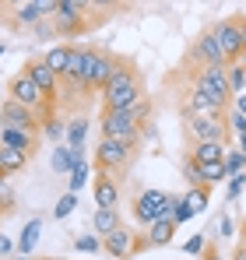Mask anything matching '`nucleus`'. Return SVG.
Segmentation results:
<instances>
[{
    "instance_id": "1",
    "label": "nucleus",
    "mask_w": 246,
    "mask_h": 260,
    "mask_svg": "<svg viewBox=\"0 0 246 260\" xmlns=\"http://www.w3.org/2000/svg\"><path fill=\"white\" fill-rule=\"evenodd\" d=\"M141 95H148L141 71H137L130 60H123L120 71L109 78V85L102 88V106H106V109H127V106H134Z\"/></svg>"
},
{
    "instance_id": "2",
    "label": "nucleus",
    "mask_w": 246,
    "mask_h": 260,
    "mask_svg": "<svg viewBox=\"0 0 246 260\" xmlns=\"http://www.w3.org/2000/svg\"><path fill=\"white\" fill-rule=\"evenodd\" d=\"M137 144H127V141H113V137H102L99 144H95V151H91V166H95V173H109L123 179L127 169L134 166V158H137Z\"/></svg>"
},
{
    "instance_id": "3",
    "label": "nucleus",
    "mask_w": 246,
    "mask_h": 260,
    "mask_svg": "<svg viewBox=\"0 0 246 260\" xmlns=\"http://www.w3.org/2000/svg\"><path fill=\"white\" fill-rule=\"evenodd\" d=\"M176 204H179V193H165V190H141L130 204V215L137 225H155L159 218H172L176 215Z\"/></svg>"
},
{
    "instance_id": "4",
    "label": "nucleus",
    "mask_w": 246,
    "mask_h": 260,
    "mask_svg": "<svg viewBox=\"0 0 246 260\" xmlns=\"http://www.w3.org/2000/svg\"><path fill=\"white\" fill-rule=\"evenodd\" d=\"M179 74L194 88H201L207 99H214L222 109H232V88H229V67H197V71H183Z\"/></svg>"
},
{
    "instance_id": "5",
    "label": "nucleus",
    "mask_w": 246,
    "mask_h": 260,
    "mask_svg": "<svg viewBox=\"0 0 246 260\" xmlns=\"http://www.w3.org/2000/svg\"><path fill=\"white\" fill-rule=\"evenodd\" d=\"M99 130L102 137H113V141H127V144H137L144 141V123L130 113V109H106L99 113Z\"/></svg>"
},
{
    "instance_id": "6",
    "label": "nucleus",
    "mask_w": 246,
    "mask_h": 260,
    "mask_svg": "<svg viewBox=\"0 0 246 260\" xmlns=\"http://www.w3.org/2000/svg\"><path fill=\"white\" fill-rule=\"evenodd\" d=\"M179 67H183V71H197V67H229V60H225V53H222V46H218V39H214L211 28H201V36H194V43L187 46Z\"/></svg>"
},
{
    "instance_id": "7",
    "label": "nucleus",
    "mask_w": 246,
    "mask_h": 260,
    "mask_svg": "<svg viewBox=\"0 0 246 260\" xmlns=\"http://www.w3.org/2000/svg\"><path fill=\"white\" fill-rule=\"evenodd\" d=\"M183 137H187V144H197V141H225V144H232V127H229L225 116L187 113L183 116Z\"/></svg>"
},
{
    "instance_id": "8",
    "label": "nucleus",
    "mask_w": 246,
    "mask_h": 260,
    "mask_svg": "<svg viewBox=\"0 0 246 260\" xmlns=\"http://www.w3.org/2000/svg\"><path fill=\"white\" fill-rule=\"evenodd\" d=\"M102 250H106L113 260H130L134 253H144V250H151V246H148L144 232H130L127 225H120L116 232L102 236Z\"/></svg>"
},
{
    "instance_id": "9",
    "label": "nucleus",
    "mask_w": 246,
    "mask_h": 260,
    "mask_svg": "<svg viewBox=\"0 0 246 260\" xmlns=\"http://www.w3.org/2000/svg\"><path fill=\"white\" fill-rule=\"evenodd\" d=\"M53 25H56L60 36H84V32H91V28H99V21H95L91 14H84L81 7L71 4V0H60L56 14H53Z\"/></svg>"
},
{
    "instance_id": "10",
    "label": "nucleus",
    "mask_w": 246,
    "mask_h": 260,
    "mask_svg": "<svg viewBox=\"0 0 246 260\" xmlns=\"http://www.w3.org/2000/svg\"><path fill=\"white\" fill-rule=\"evenodd\" d=\"M0 127H7V130H36V134H42V120H39L36 109H28V106H21V102H14V99L4 95V102H0Z\"/></svg>"
},
{
    "instance_id": "11",
    "label": "nucleus",
    "mask_w": 246,
    "mask_h": 260,
    "mask_svg": "<svg viewBox=\"0 0 246 260\" xmlns=\"http://www.w3.org/2000/svg\"><path fill=\"white\" fill-rule=\"evenodd\" d=\"M21 71L46 91V99H56V102L64 99V81H60V74L46 63V56H28V60L21 63Z\"/></svg>"
},
{
    "instance_id": "12",
    "label": "nucleus",
    "mask_w": 246,
    "mask_h": 260,
    "mask_svg": "<svg viewBox=\"0 0 246 260\" xmlns=\"http://www.w3.org/2000/svg\"><path fill=\"white\" fill-rule=\"evenodd\" d=\"M211 32H214V39H218V46H222V53H225L229 67H232V63L239 60V53H243V28H239V14L214 21V25H211Z\"/></svg>"
},
{
    "instance_id": "13",
    "label": "nucleus",
    "mask_w": 246,
    "mask_h": 260,
    "mask_svg": "<svg viewBox=\"0 0 246 260\" xmlns=\"http://www.w3.org/2000/svg\"><path fill=\"white\" fill-rule=\"evenodd\" d=\"M187 113H201V116H229V109H222L214 99H207L201 88H194L190 81L179 88V116Z\"/></svg>"
},
{
    "instance_id": "14",
    "label": "nucleus",
    "mask_w": 246,
    "mask_h": 260,
    "mask_svg": "<svg viewBox=\"0 0 246 260\" xmlns=\"http://www.w3.org/2000/svg\"><path fill=\"white\" fill-rule=\"evenodd\" d=\"M91 197H95V204L99 208H120V179L109 173H95L91 179Z\"/></svg>"
},
{
    "instance_id": "15",
    "label": "nucleus",
    "mask_w": 246,
    "mask_h": 260,
    "mask_svg": "<svg viewBox=\"0 0 246 260\" xmlns=\"http://www.w3.org/2000/svg\"><path fill=\"white\" fill-rule=\"evenodd\" d=\"M0 144H11V148L25 151L28 158H36V151H39V144H42V134H36V130H7V127H0Z\"/></svg>"
},
{
    "instance_id": "16",
    "label": "nucleus",
    "mask_w": 246,
    "mask_h": 260,
    "mask_svg": "<svg viewBox=\"0 0 246 260\" xmlns=\"http://www.w3.org/2000/svg\"><path fill=\"white\" fill-rule=\"evenodd\" d=\"M127 56H116L113 49H102L99 46V56H95V91H102V88L109 85V78L120 71V63Z\"/></svg>"
},
{
    "instance_id": "17",
    "label": "nucleus",
    "mask_w": 246,
    "mask_h": 260,
    "mask_svg": "<svg viewBox=\"0 0 246 260\" xmlns=\"http://www.w3.org/2000/svg\"><path fill=\"white\" fill-rule=\"evenodd\" d=\"M229 148L232 144H225V141H197V144H187V155L194 162H225Z\"/></svg>"
},
{
    "instance_id": "18",
    "label": "nucleus",
    "mask_w": 246,
    "mask_h": 260,
    "mask_svg": "<svg viewBox=\"0 0 246 260\" xmlns=\"http://www.w3.org/2000/svg\"><path fill=\"white\" fill-rule=\"evenodd\" d=\"M176 221L172 218H159L155 225H148L144 229V239H148V246H169L172 243V236H176Z\"/></svg>"
},
{
    "instance_id": "19",
    "label": "nucleus",
    "mask_w": 246,
    "mask_h": 260,
    "mask_svg": "<svg viewBox=\"0 0 246 260\" xmlns=\"http://www.w3.org/2000/svg\"><path fill=\"white\" fill-rule=\"evenodd\" d=\"M120 225H123L120 208H95V215H91V229H95V236H109V232H116Z\"/></svg>"
},
{
    "instance_id": "20",
    "label": "nucleus",
    "mask_w": 246,
    "mask_h": 260,
    "mask_svg": "<svg viewBox=\"0 0 246 260\" xmlns=\"http://www.w3.org/2000/svg\"><path fill=\"white\" fill-rule=\"evenodd\" d=\"M28 166V155L11 148V144H0V176H14Z\"/></svg>"
},
{
    "instance_id": "21",
    "label": "nucleus",
    "mask_w": 246,
    "mask_h": 260,
    "mask_svg": "<svg viewBox=\"0 0 246 260\" xmlns=\"http://www.w3.org/2000/svg\"><path fill=\"white\" fill-rule=\"evenodd\" d=\"M78 162H84V151H78V148H71V144H60L56 151H53V169L60 176L74 173V166Z\"/></svg>"
},
{
    "instance_id": "22",
    "label": "nucleus",
    "mask_w": 246,
    "mask_h": 260,
    "mask_svg": "<svg viewBox=\"0 0 246 260\" xmlns=\"http://www.w3.org/2000/svg\"><path fill=\"white\" fill-rule=\"evenodd\" d=\"M71 56H74V43H60V46H53V49L46 53V63L60 74V81H64V74L71 71Z\"/></svg>"
},
{
    "instance_id": "23",
    "label": "nucleus",
    "mask_w": 246,
    "mask_h": 260,
    "mask_svg": "<svg viewBox=\"0 0 246 260\" xmlns=\"http://www.w3.org/2000/svg\"><path fill=\"white\" fill-rule=\"evenodd\" d=\"M207 190H211V186H190V190L183 193V208H187L190 218L207 211Z\"/></svg>"
},
{
    "instance_id": "24",
    "label": "nucleus",
    "mask_w": 246,
    "mask_h": 260,
    "mask_svg": "<svg viewBox=\"0 0 246 260\" xmlns=\"http://www.w3.org/2000/svg\"><path fill=\"white\" fill-rule=\"evenodd\" d=\"M84 134H88V116H84V113H74L71 123H67V144L78 148V151H84Z\"/></svg>"
},
{
    "instance_id": "25",
    "label": "nucleus",
    "mask_w": 246,
    "mask_h": 260,
    "mask_svg": "<svg viewBox=\"0 0 246 260\" xmlns=\"http://www.w3.org/2000/svg\"><path fill=\"white\" fill-rule=\"evenodd\" d=\"M39 232H42V221H39V218H32V221H28V225L21 229V239H18V253H25V257H28V253H32V246L39 243Z\"/></svg>"
},
{
    "instance_id": "26",
    "label": "nucleus",
    "mask_w": 246,
    "mask_h": 260,
    "mask_svg": "<svg viewBox=\"0 0 246 260\" xmlns=\"http://www.w3.org/2000/svg\"><path fill=\"white\" fill-rule=\"evenodd\" d=\"M197 166H201V186H214L229 176L225 162H197Z\"/></svg>"
},
{
    "instance_id": "27",
    "label": "nucleus",
    "mask_w": 246,
    "mask_h": 260,
    "mask_svg": "<svg viewBox=\"0 0 246 260\" xmlns=\"http://www.w3.org/2000/svg\"><path fill=\"white\" fill-rule=\"evenodd\" d=\"M130 4H134V0H95V14L106 21V18H113V14H123Z\"/></svg>"
},
{
    "instance_id": "28",
    "label": "nucleus",
    "mask_w": 246,
    "mask_h": 260,
    "mask_svg": "<svg viewBox=\"0 0 246 260\" xmlns=\"http://www.w3.org/2000/svg\"><path fill=\"white\" fill-rule=\"evenodd\" d=\"M229 88H232V99L236 95H246V67L243 63H232L229 67Z\"/></svg>"
},
{
    "instance_id": "29",
    "label": "nucleus",
    "mask_w": 246,
    "mask_h": 260,
    "mask_svg": "<svg viewBox=\"0 0 246 260\" xmlns=\"http://www.w3.org/2000/svg\"><path fill=\"white\" fill-rule=\"evenodd\" d=\"M74 250H81V253H99V250H102V236H95V232L78 236V239H74Z\"/></svg>"
},
{
    "instance_id": "30",
    "label": "nucleus",
    "mask_w": 246,
    "mask_h": 260,
    "mask_svg": "<svg viewBox=\"0 0 246 260\" xmlns=\"http://www.w3.org/2000/svg\"><path fill=\"white\" fill-rule=\"evenodd\" d=\"M28 36H32V39H39V43H49V39H53V36H60V32H56L53 18H42V21L32 28V32H28Z\"/></svg>"
},
{
    "instance_id": "31",
    "label": "nucleus",
    "mask_w": 246,
    "mask_h": 260,
    "mask_svg": "<svg viewBox=\"0 0 246 260\" xmlns=\"http://www.w3.org/2000/svg\"><path fill=\"white\" fill-rule=\"evenodd\" d=\"M225 169H229V176L246 173V151H232V148H229V155H225Z\"/></svg>"
},
{
    "instance_id": "32",
    "label": "nucleus",
    "mask_w": 246,
    "mask_h": 260,
    "mask_svg": "<svg viewBox=\"0 0 246 260\" xmlns=\"http://www.w3.org/2000/svg\"><path fill=\"white\" fill-rule=\"evenodd\" d=\"M183 179H187L190 186H201V166H197L190 155H183Z\"/></svg>"
},
{
    "instance_id": "33",
    "label": "nucleus",
    "mask_w": 246,
    "mask_h": 260,
    "mask_svg": "<svg viewBox=\"0 0 246 260\" xmlns=\"http://www.w3.org/2000/svg\"><path fill=\"white\" fill-rule=\"evenodd\" d=\"M74 208H78V193H64V197L56 201V208H53V215H56V218H67L71 211H74Z\"/></svg>"
},
{
    "instance_id": "34",
    "label": "nucleus",
    "mask_w": 246,
    "mask_h": 260,
    "mask_svg": "<svg viewBox=\"0 0 246 260\" xmlns=\"http://www.w3.org/2000/svg\"><path fill=\"white\" fill-rule=\"evenodd\" d=\"M84 183H88V166L78 162V166H74V173H71V193H78Z\"/></svg>"
},
{
    "instance_id": "35",
    "label": "nucleus",
    "mask_w": 246,
    "mask_h": 260,
    "mask_svg": "<svg viewBox=\"0 0 246 260\" xmlns=\"http://www.w3.org/2000/svg\"><path fill=\"white\" fill-rule=\"evenodd\" d=\"M183 250H187L190 257H197V253H204V250H207V236H190Z\"/></svg>"
},
{
    "instance_id": "36",
    "label": "nucleus",
    "mask_w": 246,
    "mask_h": 260,
    "mask_svg": "<svg viewBox=\"0 0 246 260\" xmlns=\"http://www.w3.org/2000/svg\"><path fill=\"white\" fill-rule=\"evenodd\" d=\"M229 127H232V134H246V116L239 109H229Z\"/></svg>"
},
{
    "instance_id": "37",
    "label": "nucleus",
    "mask_w": 246,
    "mask_h": 260,
    "mask_svg": "<svg viewBox=\"0 0 246 260\" xmlns=\"http://www.w3.org/2000/svg\"><path fill=\"white\" fill-rule=\"evenodd\" d=\"M32 4H36V11H39L42 18H53L56 7H60V0H32Z\"/></svg>"
},
{
    "instance_id": "38",
    "label": "nucleus",
    "mask_w": 246,
    "mask_h": 260,
    "mask_svg": "<svg viewBox=\"0 0 246 260\" xmlns=\"http://www.w3.org/2000/svg\"><path fill=\"white\" fill-rule=\"evenodd\" d=\"M243 186H246V173H236L232 183H229V201H236V197L243 193Z\"/></svg>"
},
{
    "instance_id": "39",
    "label": "nucleus",
    "mask_w": 246,
    "mask_h": 260,
    "mask_svg": "<svg viewBox=\"0 0 246 260\" xmlns=\"http://www.w3.org/2000/svg\"><path fill=\"white\" fill-rule=\"evenodd\" d=\"M232 232H236V221H232L229 215H222L218 218V239H229Z\"/></svg>"
},
{
    "instance_id": "40",
    "label": "nucleus",
    "mask_w": 246,
    "mask_h": 260,
    "mask_svg": "<svg viewBox=\"0 0 246 260\" xmlns=\"http://www.w3.org/2000/svg\"><path fill=\"white\" fill-rule=\"evenodd\" d=\"M232 109H239L246 116V95H236V99H232Z\"/></svg>"
},
{
    "instance_id": "41",
    "label": "nucleus",
    "mask_w": 246,
    "mask_h": 260,
    "mask_svg": "<svg viewBox=\"0 0 246 260\" xmlns=\"http://www.w3.org/2000/svg\"><path fill=\"white\" fill-rule=\"evenodd\" d=\"M232 260H246V243L239 239V246H236V253H232Z\"/></svg>"
},
{
    "instance_id": "42",
    "label": "nucleus",
    "mask_w": 246,
    "mask_h": 260,
    "mask_svg": "<svg viewBox=\"0 0 246 260\" xmlns=\"http://www.w3.org/2000/svg\"><path fill=\"white\" fill-rule=\"evenodd\" d=\"M0 253H4V257L11 253V239H4V236H0Z\"/></svg>"
},
{
    "instance_id": "43",
    "label": "nucleus",
    "mask_w": 246,
    "mask_h": 260,
    "mask_svg": "<svg viewBox=\"0 0 246 260\" xmlns=\"http://www.w3.org/2000/svg\"><path fill=\"white\" fill-rule=\"evenodd\" d=\"M204 257H207V260H218V250H214V246H211V243H207V250H204Z\"/></svg>"
},
{
    "instance_id": "44",
    "label": "nucleus",
    "mask_w": 246,
    "mask_h": 260,
    "mask_svg": "<svg viewBox=\"0 0 246 260\" xmlns=\"http://www.w3.org/2000/svg\"><path fill=\"white\" fill-rule=\"evenodd\" d=\"M239 28H243V46H246V14H239Z\"/></svg>"
},
{
    "instance_id": "45",
    "label": "nucleus",
    "mask_w": 246,
    "mask_h": 260,
    "mask_svg": "<svg viewBox=\"0 0 246 260\" xmlns=\"http://www.w3.org/2000/svg\"><path fill=\"white\" fill-rule=\"evenodd\" d=\"M236 63H243V67H246V46H243V53H239V60H236Z\"/></svg>"
},
{
    "instance_id": "46",
    "label": "nucleus",
    "mask_w": 246,
    "mask_h": 260,
    "mask_svg": "<svg viewBox=\"0 0 246 260\" xmlns=\"http://www.w3.org/2000/svg\"><path fill=\"white\" fill-rule=\"evenodd\" d=\"M239 144H243V148H239V151H246V134H239Z\"/></svg>"
},
{
    "instance_id": "47",
    "label": "nucleus",
    "mask_w": 246,
    "mask_h": 260,
    "mask_svg": "<svg viewBox=\"0 0 246 260\" xmlns=\"http://www.w3.org/2000/svg\"><path fill=\"white\" fill-rule=\"evenodd\" d=\"M243 239H246V218H243Z\"/></svg>"
},
{
    "instance_id": "48",
    "label": "nucleus",
    "mask_w": 246,
    "mask_h": 260,
    "mask_svg": "<svg viewBox=\"0 0 246 260\" xmlns=\"http://www.w3.org/2000/svg\"><path fill=\"white\" fill-rule=\"evenodd\" d=\"M39 260H56V257H39Z\"/></svg>"
},
{
    "instance_id": "49",
    "label": "nucleus",
    "mask_w": 246,
    "mask_h": 260,
    "mask_svg": "<svg viewBox=\"0 0 246 260\" xmlns=\"http://www.w3.org/2000/svg\"><path fill=\"white\" fill-rule=\"evenodd\" d=\"M243 243H246V239H243Z\"/></svg>"
}]
</instances>
